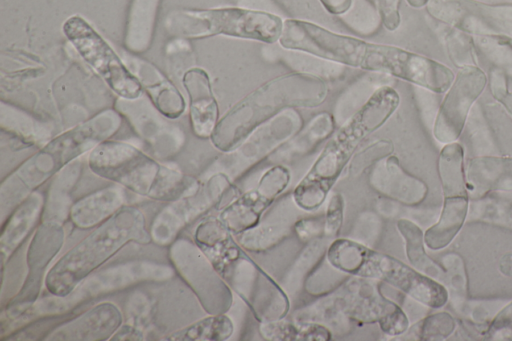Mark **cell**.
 <instances>
[{
    "mask_svg": "<svg viewBox=\"0 0 512 341\" xmlns=\"http://www.w3.org/2000/svg\"><path fill=\"white\" fill-rule=\"evenodd\" d=\"M88 165L96 175L157 201L174 202L200 188L193 177L161 165L124 142H101L91 150Z\"/></svg>",
    "mask_w": 512,
    "mask_h": 341,
    "instance_id": "cell-5",
    "label": "cell"
},
{
    "mask_svg": "<svg viewBox=\"0 0 512 341\" xmlns=\"http://www.w3.org/2000/svg\"><path fill=\"white\" fill-rule=\"evenodd\" d=\"M335 122L331 114L321 112L314 116L305 128L282 144L270 160L274 163H290L297 160L326 139L334 130Z\"/></svg>",
    "mask_w": 512,
    "mask_h": 341,
    "instance_id": "cell-26",
    "label": "cell"
},
{
    "mask_svg": "<svg viewBox=\"0 0 512 341\" xmlns=\"http://www.w3.org/2000/svg\"><path fill=\"white\" fill-rule=\"evenodd\" d=\"M396 225L404 239L406 256L411 266L443 284L445 269L427 255L424 248V233L421 228L406 218H400Z\"/></svg>",
    "mask_w": 512,
    "mask_h": 341,
    "instance_id": "cell-30",
    "label": "cell"
},
{
    "mask_svg": "<svg viewBox=\"0 0 512 341\" xmlns=\"http://www.w3.org/2000/svg\"><path fill=\"white\" fill-rule=\"evenodd\" d=\"M505 194H507V196H508L506 198L512 200V191L511 192H506Z\"/></svg>",
    "mask_w": 512,
    "mask_h": 341,
    "instance_id": "cell-50",
    "label": "cell"
},
{
    "mask_svg": "<svg viewBox=\"0 0 512 341\" xmlns=\"http://www.w3.org/2000/svg\"><path fill=\"white\" fill-rule=\"evenodd\" d=\"M43 203L42 195L32 192L16 207L3 225L0 236L3 263L31 232L40 217Z\"/></svg>",
    "mask_w": 512,
    "mask_h": 341,
    "instance_id": "cell-25",
    "label": "cell"
},
{
    "mask_svg": "<svg viewBox=\"0 0 512 341\" xmlns=\"http://www.w3.org/2000/svg\"><path fill=\"white\" fill-rule=\"evenodd\" d=\"M325 8L333 14L345 13L351 6L352 0H320Z\"/></svg>",
    "mask_w": 512,
    "mask_h": 341,
    "instance_id": "cell-46",
    "label": "cell"
},
{
    "mask_svg": "<svg viewBox=\"0 0 512 341\" xmlns=\"http://www.w3.org/2000/svg\"><path fill=\"white\" fill-rule=\"evenodd\" d=\"M122 314L110 302L100 303L54 329L46 340H107L120 328Z\"/></svg>",
    "mask_w": 512,
    "mask_h": 341,
    "instance_id": "cell-20",
    "label": "cell"
},
{
    "mask_svg": "<svg viewBox=\"0 0 512 341\" xmlns=\"http://www.w3.org/2000/svg\"><path fill=\"white\" fill-rule=\"evenodd\" d=\"M380 18L388 30H395L399 26L398 11L399 0H377Z\"/></svg>",
    "mask_w": 512,
    "mask_h": 341,
    "instance_id": "cell-43",
    "label": "cell"
},
{
    "mask_svg": "<svg viewBox=\"0 0 512 341\" xmlns=\"http://www.w3.org/2000/svg\"><path fill=\"white\" fill-rule=\"evenodd\" d=\"M121 188L110 186L90 193L70 207L69 217L74 226L88 229L101 224L123 207Z\"/></svg>",
    "mask_w": 512,
    "mask_h": 341,
    "instance_id": "cell-24",
    "label": "cell"
},
{
    "mask_svg": "<svg viewBox=\"0 0 512 341\" xmlns=\"http://www.w3.org/2000/svg\"><path fill=\"white\" fill-rule=\"evenodd\" d=\"M412 7H422L427 4L428 0H406Z\"/></svg>",
    "mask_w": 512,
    "mask_h": 341,
    "instance_id": "cell-49",
    "label": "cell"
},
{
    "mask_svg": "<svg viewBox=\"0 0 512 341\" xmlns=\"http://www.w3.org/2000/svg\"><path fill=\"white\" fill-rule=\"evenodd\" d=\"M499 102L504 106L505 110L512 118V92H507Z\"/></svg>",
    "mask_w": 512,
    "mask_h": 341,
    "instance_id": "cell-48",
    "label": "cell"
},
{
    "mask_svg": "<svg viewBox=\"0 0 512 341\" xmlns=\"http://www.w3.org/2000/svg\"><path fill=\"white\" fill-rule=\"evenodd\" d=\"M344 219V200L341 194L334 193L328 202L324 214V237L336 238L340 233Z\"/></svg>",
    "mask_w": 512,
    "mask_h": 341,
    "instance_id": "cell-41",
    "label": "cell"
},
{
    "mask_svg": "<svg viewBox=\"0 0 512 341\" xmlns=\"http://www.w3.org/2000/svg\"><path fill=\"white\" fill-rule=\"evenodd\" d=\"M169 253L175 269L207 313L224 314L230 309L233 301L230 287L195 242L178 239Z\"/></svg>",
    "mask_w": 512,
    "mask_h": 341,
    "instance_id": "cell-11",
    "label": "cell"
},
{
    "mask_svg": "<svg viewBox=\"0 0 512 341\" xmlns=\"http://www.w3.org/2000/svg\"><path fill=\"white\" fill-rule=\"evenodd\" d=\"M203 253L259 323L286 317L290 310L288 294L248 256L233 236Z\"/></svg>",
    "mask_w": 512,
    "mask_h": 341,
    "instance_id": "cell-8",
    "label": "cell"
},
{
    "mask_svg": "<svg viewBox=\"0 0 512 341\" xmlns=\"http://www.w3.org/2000/svg\"><path fill=\"white\" fill-rule=\"evenodd\" d=\"M393 151L394 146L390 140H377L353 155L347 167V173L357 176L367 168H371L378 160L391 155Z\"/></svg>",
    "mask_w": 512,
    "mask_h": 341,
    "instance_id": "cell-39",
    "label": "cell"
},
{
    "mask_svg": "<svg viewBox=\"0 0 512 341\" xmlns=\"http://www.w3.org/2000/svg\"><path fill=\"white\" fill-rule=\"evenodd\" d=\"M468 195L472 199L490 192L512 191V157L478 156L467 166Z\"/></svg>",
    "mask_w": 512,
    "mask_h": 341,
    "instance_id": "cell-23",
    "label": "cell"
},
{
    "mask_svg": "<svg viewBox=\"0 0 512 341\" xmlns=\"http://www.w3.org/2000/svg\"><path fill=\"white\" fill-rule=\"evenodd\" d=\"M327 84L308 73H289L262 84L233 106L217 123L210 139L222 152L237 148L257 127L287 108L316 107Z\"/></svg>",
    "mask_w": 512,
    "mask_h": 341,
    "instance_id": "cell-2",
    "label": "cell"
},
{
    "mask_svg": "<svg viewBox=\"0 0 512 341\" xmlns=\"http://www.w3.org/2000/svg\"><path fill=\"white\" fill-rule=\"evenodd\" d=\"M120 125V113L108 109L53 138L2 182V213L5 209L17 207L38 186L74 159L108 140Z\"/></svg>",
    "mask_w": 512,
    "mask_h": 341,
    "instance_id": "cell-3",
    "label": "cell"
},
{
    "mask_svg": "<svg viewBox=\"0 0 512 341\" xmlns=\"http://www.w3.org/2000/svg\"><path fill=\"white\" fill-rule=\"evenodd\" d=\"M469 209V197L444 198L438 221L424 233L425 245L431 250H440L456 237Z\"/></svg>",
    "mask_w": 512,
    "mask_h": 341,
    "instance_id": "cell-27",
    "label": "cell"
},
{
    "mask_svg": "<svg viewBox=\"0 0 512 341\" xmlns=\"http://www.w3.org/2000/svg\"><path fill=\"white\" fill-rule=\"evenodd\" d=\"M290 234V228L284 225H260L236 235L237 242L245 249L260 252L274 247Z\"/></svg>",
    "mask_w": 512,
    "mask_h": 341,
    "instance_id": "cell-36",
    "label": "cell"
},
{
    "mask_svg": "<svg viewBox=\"0 0 512 341\" xmlns=\"http://www.w3.org/2000/svg\"><path fill=\"white\" fill-rule=\"evenodd\" d=\"M321 239V238H320ZM320 239L307 244V247L298 256L283 280L281 286L287 294L294 293L302 282H306L309 275L317 268L324 257L327 248Z\"/></svg>",
    "mask_w": 512,
    "mask_h": 341,
    "instance_id": "cell-34",
    "label": "cell"
},
{
    "mask_svg": "<svg viewBox=\"0 0 512 341\" xmlns=\"http://www.w3.org/2000/svg\"><path fill=\"white\" fill-rule=\"evenodd\" d=\"M326 260L344 274L385 282L430 308H441L448 301V291L442 283L356 240H333Z\"/></svg>",
    "mask_w": 512,
    "mask_h": 341,
    "instance_id": "cell-6",
    "label": "cell"
},
{
    "mask_svg": "<svg viewBox=\"0 0 512 341\" xmlns=\"http://www.w3.org/2000/svg\"><path fill=\"white\" fill-rule=\"evenodd\" d=\"M150 241L141 210L123 206L56 262L45 277V286L53 296L66 297L126 244Z\"/></svg>",
    "mask_w": 512,
    "mask_h": 341,
    "instance_id": "cell-4",
    "label": "cell"
},
{
    "mask_svg": "<svg viewBox=\"0 0 512 341\" xmlns=\"http://www.w3.org/2000/svg\"><path fill=\"white\" fill-rule=\"evenodd\" d=\"M480 50L501 70L512 75V42L504 37L477 36Z\"/></svg>",
    "mask_w": 512,
    "mask_h": 341,
    "instance_id": "cell-38",
    "label": "cell"
},
{
    "mask_svg": "<svg viewBox=\"0 0 512 341\" xmlns=\"http://www.w3.org/2000/svg\"><path fill=\"white\" fill-rule=\"evenodd\" d=\"M183 85L190 102V120L194 134L211 137L218 123V104L212 92L209 76L200 68H192L183 76Z\"/></svg>",
    "mask_w": 512,
    "mask_h": 341,
    "instance_id": "cell-22",
    "label": "cell"
},
{
    "mask_svg": "<svg viewBox=\"0 0 512 341\" xmlns=\"http://www.w3.org/2000/svg\"><path fill=\"white\" fill-rule=\"evenodd\" d=\"M143 334L140 330L130 326L119 328L111 337V340H142Z\"/></svg>",
    "mask_w": 512,
    "mask_h": 341,
    "instance_id": "cell-45",
    "label": "cell"
},
{
    "mask_svg": "<svg viewBox=\"0 0 512 341\" xmlns=\"http://www.w3.org/2000/svg\"><path fill=\"white\" fill-rule=\"evenodd\" d=\"M290 181L289 170L275 165L265 171L256 188L243 193L220 213L219 219L235 235L257 226L261 216Z\"/></svg>",
    "mask_w": 512,
    "mask_h": 341,
    "instance_id": "cell-17",
    "label": "cell"
},
{
    "mask_svg": "<svg viewBox=\"0 0 512 341\" xmlns=\"http://www.w3.org/2000/svg\"><path fill=\"white\" fill-rule=\"evenodd\" d=\"M489 80L492 95L500 101L508 92L505 72L500 68H494L490 72Z\"/></svg>",
    "mask_w": 512,
    "mask_h": 341,
    "instance_id": "cell-44",
    "label": "cell"
},
{
    "mask_svg": "<svg viewBox=\"0 0 512 341\" xmlns=\"http://www.w3.org/2000/svg\"><path fill=\"white\" fill-rule=\"evenodd\" d=\"M399 101V95L393 88L387 85L378 87L333 135L293 191V200L300 209L312 211L323 204L358 145L390 118Z\"/></svg>",
    "mask_w": 512,
    "mask_h": 341,
    "instance_id": "cell-1",
    "label": "cell"
},
{
    "mask_svg": "<svg viewBox=\"0 0 512 341\" xmlns=\"http://www.w3.org/2000/svg\"><path fill=\"white\" fill-rule=\"evenodd\" d=\"M486 83V74L479 67H462L449 87L434 121L433 135L438 142L448 144L458 139L469 111Z\"/></svg>",
    "mask_w": 512,
    "mask_h": 341,
    "instance_id": "cell-15",
    "label": "cell"
},
{
    "mask_svg": "<svg viewBox=\"0 0 512 341\" xmlns=\"http://www.w3.org/2000/svg\"><path fill=\"white\" fill-rule=\"evenodd\" d=\"M165 27L185 38L226 35L274 43L281 36L283 21L268 12L242 8L177 10L167 16Z\"/></svg>",
    "mask_w": 512,
    "mask_h": 341,
    "instance_id": "cell-9",
    "label": "cell"
},
{
    "mask_svg": "<svg viewBox=\"0 0 512 341\" xmlns=\"http://www.w3.org/2000/svg\"><path fill=\"white\" fill-rule=\"evenodd\" d=\"M233 332V322L225 313L214 314L171 333L165 339L170 341H224L230 338Z\"/></svg>",
    "mask_w": 512,
    "mask_h": 341,
    "instance_id": "cell-32",
    "label": "cell"
},
{
    "mask_svg": "<svg viewBox=\"0 0 512 341\" xmlns=\"http://www.w3.org/2000/svg\"><path fill=\"white\" fill-rule=\"evenodd\" d=\"M369 184L383 196L408 206L421 203L428 192L427 185L406 172L392 154L371 167Z\"/></svg>",
    "mask_w": 512,
    "mask_h": 341,
    "instance_id": "cell-19",
    "label": "cell"
},
{
    "mask_svg": "<svg viewBox=\"0 0 512 341\" xmlns=\"http://www.w3.org/2000/svg\"><path fill=\"white\" fill-rule=\"evenodd\" d=\"M302 117L293 108H287L257 127L229 157L228 171L233 180L241 177L264 158L273 154L282 144L302 128Z\"/></svg>",
    "mask_w": 512,
    "mask_h": 341,
    "instance_id": "cell-13",
    "label": "cell"
},
{
    "mask_svg": "<svg viewBox=\"0 0 512 341\" xmlns=\"http://www.w3.org/2000/svg\"><path fill=\"white\" fill-rule=\"evenodd\" d=\"M467 219L512 230V200L487 196L473 199Z\"/></svg>",
    "mask_w": 512,
    "mask_h": 341,
    "instance_id": "cell-33",
    "label": "cell"
},
{
    "mask_svg": "<svg viewBox=\"0 0 512 341\" xmlns=\"http://www.w3.org/2000/svg\"><path fill=\"white\" fill-rule=\"evenodd\" d=\"M499 270L504 276L512 278V252L506 253L501 257Z\"/></svg>",
    "mask_w": 512,
    "mask_h": 341,
    "instance_id": "cell-47",
    "label": "cell"
},
{
    "mask_svg": "<svg viewBox=\"0 0 512 341\" xmlns=\"http://www.w3.org/2000/svg\"><path fill=\"white\" fill-rule=\"evenodd\" d=\"M483 336L486 340L512 341V301L495 314Z\"/></svg>",
    "mask_w": 512,
    "mask_h": 341,
    "instance_id": "cell-40",
    "label": "cell"
},
{
    "mask_svg": "<svg viewBox=\"0 0 512 341\" xmlns=\"http://www.w3.org/2000/svg\"><path fill=\"white\" fill-rule=\"evenodd\" d=\"M445 281L448 286V298L452 301L455 310L463 309L467 297V276L462 258L455 253L443 257Z\"/></svg>",
    "mask_w": 512,
    "mask_h": 341,
    "instance_id": "cell-37",
    "label": "cell"
},
{
    "mask_svg": "<svg viewBox=\"0 0 512 341\" xmlns=\"http://www.w3.org/2000/svg\"><path fill=\"white\" fill-rule=\"evenodd\" d=\"M283 48L316 57L396 76L404 49L337 34L311 22L287 19L279 38Z\"/></svg>",
    "mask_w": 512,
    "mask_h": 341,
    "instance_id": "cell-7",
    "label": "cell"
},
{
    "mask_svg": "<svg viewBox=\"0 0 512 341\" xmlns=\"http://www.w3.org/2000/svg\"><path fill=\"white\" fill-rule=\"evenodd\" d=\"M123 60L142 90L164 116L175 119L184 112L183 96L155 65L131 53H124Z\"/></svg>",
    "mask_w": 512,
    "mask_h": 341,
    "instance_id": "cell-21",
    "label": "cell"
},
{
    "mask_svg": "<svg viewBox=\"0 0 512 341\" xmlns=\"http://www.w3.org/2000/svg\"><path fill=\"white\" fill-rule=\"evenodd\" d=\"M64 236V229L59 221L43 220L38 226L27 251L26 280L10 302L9 309L26 310L38 299L43 277L49 263L61 250Z\"/></svg>",
    "mask_w": 512,
    "mask_h": 341,
    "instance_id": "cell-18",
    "label": "cell"
},
{
    "mask_svg": "<svg viewBox=\"0 0 512 341\" xmlns=\"http://www.w3.org/2000/svg\"><path fill=\"white\" fill-rule=\"evenodd\" d=\"M63 32L83 60L102 77L119 98L136 99L142 87L101 35L82 17L71 16Z\"/></svg>",
    "mask_w": 512,
    "mask_h": 341,
    "instance_id": "cell-10",
    "label": "cell"
},
{
    "mask_svg": "<svg viewBox=\"0 0 512 341\" xmlns=\"http://www.w3.org/2000/svg\"><path fill=\"white\" fill-rule=\"evenodd\" d=\"M436 19L476 36H498L512 41V6H492L473 0H428Z\"/></svg>",
    "mask_w": 512,
    "mask_h": 341,
    "instance_id": "cell-12",
    "label": "cell"
},
{
    "mask_svg": "<svg viewBox=\"0 0 512 341\" xmlns=\"http://www.w3.org/2000/svg\"><path fill=\"white\" fill-rule=\"evenodd\" d=\"M116 109L130 123L134 132L146 143L157 158H167L176 154L183 146L185 134L175 124L168 121L147 98L116 101Z\"/></svg>",
    "mask_w": 512,
    "mask_h": 341,
    "instance_id": "cell-16",
    "label": "cell"
},
{
    "mask_svg": "<svg viewBox=\"0 0 512 341\" xmlns=\"http://www.w3.org/2000/svg\"><path fill=\"white\" fill-rule=\"evenodd\" d=\"M438 173L444 198L469 197L464 151L459 143L444 145L438 158Z\"/></svg>",
    "mask_w": 512,
    "mask_h": 341,
    "instance_id": "cell-29",
    "label": "cell"
},
{
    "mask_svg": "<svg viewBox=\"0 0 512 341\" xmlns=\"http://www.w3.org/2000/svg\"><path fill=\"white\" fill-rule=\"evenodd\" d=\"M259 333L269 341H329L332 338L331 330L321 323L285 318L260 323Z\"/></svg>",
    "mask_w": 512,
    "mask_h": 341,
    "instance_id": "cell-31",
    "label": "cell"
},
{
    "mask_svg": "<svg viewBox=\"0 0 512 341\" xmlns=\"http://www.w3.org/2000/svg\"><path fill=\"white\" fill-rule=\"evenodd\" d=\"M293 231L302 243L324 237V216L302 218L295 222Z\"/></svg>",
    "mask_w": 512,
    "mask_h": 341,
    "instance_id": "cell-42",
    "label": "cell"
},
{
    "mask_svg": "<svg viewBox=\"0 0 512 341\" xmlns=\"http://www.w3.org/2000/svg\"><path fill=\"white\" fill-rule=\"evenodd\" d=\"M161 0H132L126 25L125 44L132 52H143L151 44Z\"/></svg>",
    "mask_w": 512,
    "mask_h": 341,
    "instance_id": "cell-28",
    "label": "cell"
},
{
    "mask_svg": "<svg viewBox=\"0 0 512 341\" xmlns=\"http://www.w3.org/2000/svg\"><path fill=\"white\" fill-rule=\"evenodd\" d=\"M234 190L228 175H214L203 188L159 212L151 226V239L162 245L171 242L182 227L212 207L219 206L223 198Z\"/></svg>",
    "mask_w": 512,
    "mask_h": 341,
    "instance_id": "cell-14",
    "label": "cell"
},
{
    "mask_svg": "<svg viewBox=\"0 0 512 341\" xmlns=\"http://www.w3.org/2000/svg\"><path fill=\"white\" fill-rule=\"evenodd\" d=\"M455 328L456 322L453 316L441 311L420 320L400 336H405L401 339L439 341L448 338Z\"/></svg>",
    "mask_w": 512,
    "mask_h": 341,
    "instance_id": "cell-35",
    "label": "cell"
}]
</instances>
